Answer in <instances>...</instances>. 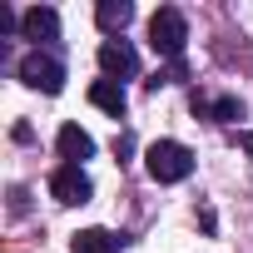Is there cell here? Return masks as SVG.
I'll return each instance as SVG.
<instances>
[{"label":"cell","mask_w":253,"mask_h":253,"mask_svg":"<svg viewBox=\"0 0 253 253\" xmlns=\"http://www.w3.org/2000/svg\"><path fill=\"white\" fill-rule=\"evenodd\" d=\"M184 75H189V70H184V60H174V65H169V70H154V80H149V89H154V94H159V89H164V84H179V80H184Z\"/></svg>","instance_id":"12"},{"label":"cell","mask_w":253,"mask_h":253,"mask_svg":"<svg viewBox=\"0 0 253 253\" xmlns=\"http://www.w3.org/2000/svg\"><path fill=\"white\" fill-rule=\"evenodd\" d=\"M99 70H104V80H134V75H139V55H134V45L104 40V45H99Z\"/></svg>","instance_id":"5"},{"label":"cell","mask_w":253,"mask_h":253,"mask_svg":"<svg viewBox=\"0 0 253 253\" xmlns=\"http://www.w3.org/2000/svg\"><path fill=\"white\" fill-rule=\"evenodd\" d=\"M89 104L119 119L124 109H129V94H124V84H119V80H94V84H89Z\"/></svg>","instance_id":"9"},{"label":"cell","mask_w":253,"mask_h":253,"mask_svg":"<svg viewBox=\"0 0 253 253\" xmlns=\"http://www.w3.org/2000/svg\"><path fill=\"white\" fill-rule=\"evenodd\" d=\"M189 109H194L199 119H209V124H238V119H243V104H238L233 94H218V99H209V94H199V89H194Z\"/></svg>","instance_id":"6"},{"label":"cell","mask_w":253,"mask_h":253,"mask_svg":"<svg viewBox=\"0 0 253 253\" xmlns=\"http://www.w3.org/2000/svg\"><path fill=\"white\" fill-rule=\"evenodd\" d=\"M15 25H20V20H15V10H10V5H5V0H0V35H10V30H15Z\"/></svg>","instance_id":"13"},{"label":"cell","mask_w":253,"mask_h":253,"mask_svg":"<svg viewBox=\"0 0 253 253\" xmlns=\"http://www.w3.org/2000/svg\"><path fill=\"white\" fill-rule=\"evenodd\" d=\"M94 20H99L104 35H119L124 25L134 20V5H129V0H99V5H94Z\"/></svg>","instance_id":"10"},{"label":"cell","mask_w":253,"mask_h":253,"mask_svg":"<svg viewBox=\"0 0 253 253\" xmlns=\"http://www.w3.org/2000/svg\"><path fill=\"white\" fill-rule=\"evenodd\" d=\"M70 253H119V238L109 228H80L70 238Z\"/></svg>","instance_id":"11"},{"label":"cell","mask_w":253,"mask_h":253,"mask_svg":"<svg viewBox=\"0 0 253 253\" xmlns=\"http://www.w3.org/2000/svg\"><path fill=\"white\" fill-rule=\"evenodd\" d=\"M144 169H149L154 184H179V179L194 174V154H189L179 139H159V144L144 149Z\"/></svg>","instance_id":"1"},{"label":"cell","mask_w":253,"mask_h":253,"mask_svg":"<svg viewBox=\"0 0 253 253\" xmlns=\"http://www.w3.org/2000/svg\"><path fill=\"white\" fill-rule=\"evenodd\" d=\"M20 80H25L30 89H40V94H60V89H65V65H60L50 50H30V55L20 60Z\"/></svg>","instance_id":"3"},{"label":"cell","mask_w":253,"mask_h":253,"mask_svg":"<svg viewBox=\"0 0 253 253\" xmlns=\"http://www.w3.org/2000/svg\"><path fill=\"white\" fill-rule=\"evenodd\" d=\"M50 194H55L60 204H89L94 184H89V174H84L80 164H60V169L50 174Z\"/></svg>","instance_id":"4"},{"label":"cell","mask_w":253,"mask_h":253,"mask_svg":"<svg viewBox=\"0 0 253 253\" xmlns=\"http://www.w3.org/2000/svg\"><path fill=\"white\" fill-rule=\"evenodd\" d=\"M149 45H154V55H164L169 65H174V60H184V45H189V20H184L174 5L154 10V20H149Z\"/></svg>","instance_id":"2"},{"label":"cell","mask_w":253,"mask_h":253,"mask_svg":"<svg viewBox=\"0 0 253 253\" xmlns=\"http://www.w3.org/2000/svg\"><path fill=\"white\" fill-rule=\"evenodd\" d=\"M55 144H60V159H65V164H84V159L94 154V139L80 129V124H60V139H55Z\"/></svg>","instance_id":"8"},{"label":"cell","mask_w":253,"mask_h":253,"mask_svg":"<svg viewBox=\"0 0 253 253\" xmlns=\"http://www.w3.org/2000/svg\"><path fill=\"white\" fill-rule=\"evenodd\" d=\"M20 30H25V40H35V45H55V40H60V15H55L50 5H35V10L20 15Z\"/></svg>","instance_id":"7"}]
</instances>
